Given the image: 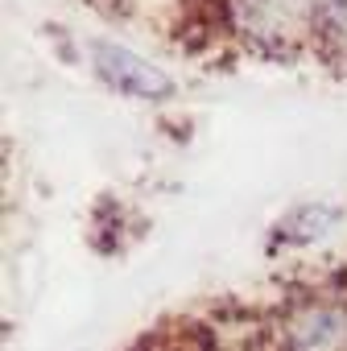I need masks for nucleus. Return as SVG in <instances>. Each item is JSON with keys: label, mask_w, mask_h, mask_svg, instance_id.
<instances>
[{"label": "nucleus", "mask_w": 347, "mask_h": 351, "mask_svg": "<svg viewBox=\"0 0 347 351\" xmlns=\"http://www.w3.org/2000/svg\"><path fill=\"white\" fill-rule=\"evenodd\" d=\"M87 50H91V62H95L99 79H104V83H112V87H116V91H124V95L165 99V95L174 91V79H169L161 66H153L149 58H141V54H132V50H124V46L108 42V38H95Z\"/></svg>", "instance_id": "nucleus-1"}, {"label": "nucleus", "mask_w": 347, "mask_h": 351, "mask_svg": "<svg viewBox=\"0 0 347 351\" xmlns=\"http://www.w3.org/2000/svg\"><path fill=\"white\" fill-rule=\"evenodd\" d=\"M289 351H347V314L335 306H306L285 326Z\"/></svg>", "instance_id": "nucleus-2"}, {"label": "nucleus", "mask_w": 347, "mask_h": 351, "mask_svg": "<svg viewBox=\"0 0 347 351\" xmlns=\"http://www.w3.org/2000/svg\"><path fill=\"white\" fill-rule=\"evenodd\" d=\"M335 219H339V215H335L331 207H302V211H294V215L285 219V232H289L294 240H314V236H322Z\"/></svg>", "instance_id": "nucleus-3"}, {"label": "nucleus", "mask_w": 347, "mask_h": 351, "mask_svg": "<svg viewBox=\"0 0 347 351\" xmlns=\"http://www.w3.org/2000/svg\"><path fill=\"white\" fill-rule=\"evenodd\" d=\"M322 13H326L331 29L347 42V0H322Z\"/></svg>", "instance_id": "nucleus-4"}]
</instances>
